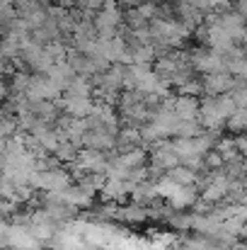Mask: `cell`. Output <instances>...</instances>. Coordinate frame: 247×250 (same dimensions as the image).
<instances>
[{
	"mask_svg": "<svg viewBox=\"0 0 247 250\" xmlns=\"http://www.w3.org/2000/svg\"><path fill=\"white\" fill-rule=\"evenodd\" d=\"M71 180L73 175L63 167H46V170H39L32 175L29 185L34 189H41V192H63L66 187H71Z\"/></svg>",
	"mask_w": 247,
	"mask_h": 250,
	"instance_id": "obj_1",
	"label": "cell"
},
{
	"mask_svg": "<svg viewBox=\"0 0 247 250\" xmlns=\"http://www.w3.org/2000/svg\"><path fill=\"white\" fill-rule=\"evenodd\" d=\"M44 246L34 238V233L27 226H10L7 231V248L10 250H39Z\"/></svg>",
	"mask_w": 247,
	"mask_h": 250,
	"instance_id": "obj_2",
	"label": "cell"
},
{
	"mask_svg": "<svg viewBox=\"0 0 247 250\" xmlns=\"http://www.w3.org/2000/svg\"><path fill=\"white\" fill-rule=\"evenodd\" d=\"M133 185L129 180H107L104 187L99 189V194L107 199V202H121L126 194H131Z\"/></svg>",
	"mask_w": 247,
	"mask_h": 250,
	"instance_id": "obj_3",
	"label": "cell"
},
{
	"mask_svg": "<svg viewBox=\"0 0 247 250\" xmlns=\"http://www.w3.org/2000/svg\"><path fill=\"white\" fill-rule=\"evenodd\" d=\"M235 81L228 76V73H213V76H206V81L201 83V87L209 92V95H221V92H228L233 90Z\"/></svg>",
	"mask_w": 247,
	"mask_h": 250,
	"instance_id": "obj_4",
	"label": "cell"
},
{
	"mask_svg": "<svg viewBox=\"0 0 247 250\" xmlns=\"http://www.w3.org/2000/svg\"><path fill=\"white\" fill-rule=\"evenodd\" d=\"M78 153H80V148H78V146H73V144H71V141H66V139H61L58 148L54 151V156H56L61 163H66V166L76 163V161H78Z\"/></svg>",
	"mask_w": 247,
	"mask_h": 250,
	"instance_id": "obj_5",
	"label": "cell"
},
{
	"mask_svg": "<svg viewBox=\"0 0 247 250\" xmlns=\"http://www.w3.org/2000/svg\"><path fill=\"white\" fill-rule=\"evenodd\" d=\"M167 177L174 182V185H194L196 182V172L194 170H189V167H184V166H177V167H172L170 172H167Z\"/></svg>",
	"mask_w": 247,
	"mask_h": 250,
	"instance_id": "obj_6",
	"label": "cell"
},
{
	"mask_svg": "<svg viewBox=\"0 0 247 250\" xmlns=\"http://www.w3.org/2000/svg\"><path fill=\"white\" fill-rule=\"evenodd\" d=\"M226 126L230 129V131H245L247 129V109H235L230 117H228V122H226Z\"/></svg>",
	"mask_w": 247,
	"mask_h": 250,
	"instance_id": "obj_7",
	"label": "cell"
},
{
	"mask_svg": "<svg viewBox=\"0 0 247 250\" xmlns=\"http://www.w3.org/2000/svg\"><path fill=\"white\" fill-rule=\"evenodd\" d=\"M235 146H238V151H240L243 156H247V134L240 136V139H235Z\"/></svg>",
	"mask_w": 247,
	"mask_h": 250,
	"instance_id": "obj_8",
	"label": "cell"
},
{
	"mask_svg": "<svg viewBox=\"0 0 247 250\" xmlns=\"http://www.w3.org/2000/svg\"><path fill=\"white\" fill-rule=\"evenodd\" d=\"M240 15L247 17V0H240Z\"/></svg>",
	"mask_w": 247,
	"mask_h": 250,
	"instance_id": "obj_9",
	"label": "cell"
}]
</instances>
